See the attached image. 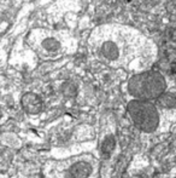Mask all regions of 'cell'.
<instances>
[{
	"label": "cell",
	"mask_w": 176,
	"mask_h": 178,
	"mask_svg": "<svg viewBox=\"0 0 176 178\" xmlns=\"http://www.w3.org/2000/svg\"><path fill=\"white\" fill-rule=\"evenodd\" d=\"M92 41L100 57L106 61H120L133 51H139L141 44L135 32L123 28L99 29L93 34Z\"/></svg>",
	"instance_id": "cell-1"
},
{
	"label": "cell",
	"mask_w": 176,
	"mask_h": 178,
	"mask_svg": "<svg viewBox=\"0 0 176 178\" xmlns=\"http://www.w3.org/2000/svg\"><path fill=\"white\" fill-rule=\"evenodd\" d=\"M39 46L38 50L44 52L45 55H57L63 50L62 43L55 38V35L53 34H48V35H40L39 37Z\"/></svg>",
	"instance_id": "cell-2"
}]
</instances>
